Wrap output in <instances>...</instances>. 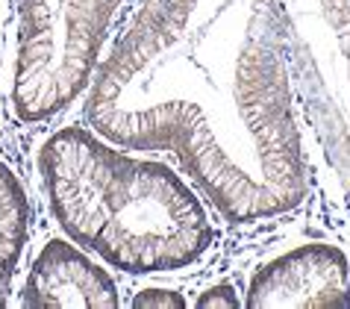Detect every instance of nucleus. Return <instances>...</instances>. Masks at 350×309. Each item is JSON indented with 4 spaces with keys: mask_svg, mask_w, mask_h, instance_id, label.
Instances as JSON below:
<instances>
[{
    "mask_svg": "<svg viewBox=\"0 0 350 309\" xmlns=\"http://www.w3.org/2000/svg\"><path fill=\"white\" fill-rule=\"evenodd\" d=\"M27 309H118L121 292L112 274L71 239H51L24 280Z\"/></svg>",
    "mask_w": 350,
    "mask_h": 309,
    "instance_id": "nucleus-6",
    "label": "nucleus"
},
{
    "mask_svg": "<svg viewBox=\"0 0 350 309\" xmlns=\"http://www.w3.org/2000/svg\"><path fill=\"white\" fill-rule=\"evenodd\" d=\"M271 3L318 150L350 198V0Z\"/></svg>",
    "mask_w": 350,
    "mask_h": 309,
    "instance_id": "nucleus-4",
    "label": "nucleus"
},
{
    "mask_svg": "<svg viewBox=\"0 0 350 309\" xmlns=\"http://www.w3.org/2000/svg\"><path fill=\"white\" fill-rule=\"evenodd\" d=\"M89 80L85 118L127 150H168L232 224L309 191L283 30L271 0H142Z\"/></svg>",
    "mask_w": 350,
    "mask_h": 309,
    "instance_id": "nucleus-1",
    "label": "nucleus"
},
{
    "mask_svg": "<svg viewBox=\"0 0 350 309\" xmlns=\"http://www.w3.org/2000/svg\"><path fill=\"white\" fill-rule=\"evenodd\" d=\"M194 306H198V309H239L241 301H239L236 286L215 283V286L203 288V292L198 295V301H194Z\"/></svg>",
    "mask_w": 350,
    "mask_h": 309,
    "instance_id": "nucleus-9",
    "label": "nucleus"
},
{
    "mask_svg": "<svg viewBox=\"0 0 350 309\" xmlns=\"http://www.w3.org/2000/svg\"><path fill=\"white\" fill-rule=\"evenodd\" d=\"M62 233L124 274H174L209 254V209L171 165L133 157L92 127H62L38 150Z\"/></svg>",
    "mask_w": 350,
    "mask_h": 309,
    "instance_id": "nucleus-2",
    "label": "nucleus"
},
{
    "mask_svg": "<svg viewBox=\"0 0 350 309\" xmlns=\"http://www.w3.org/2000/svg\"><path fill=\"white\" fill-rule=\"evenodd\" d=\"M124 0H12L9 106L44 121L89 89L97 53Z\"/></svg>",
    "mask_w": 350,
    "mask_h": 309,
    "instance_id": "nucleus-3",
    "label": "nucleus"
},
{
    "mask_svg": "<svg viewBox=\"0 0 350 309\" xmlns=\"http://www.w3.org/2000/svg\"><path fill=\"white\" fill-rule=\"evenodd\" d=\"M247 309H350V256L329 241H304L262 263Z\"/></svg>",
    "mask_w": 350,
    "mask_h": 309,
    "instance_id": "nucleus-5",
    "label": "nucleus"
},
{
    "mask_svg": "<svg viewBox=\"0 0 350 309\" xmlns=\"http://www.w3.org/2000/svg\"><path fill=\"white\" fill-rule=\"evenodd\" d=\"M30 239V200L18 174L0 159V306H6Z\"/></svg>",
    "mask_w": 350,
    "mask_h": 309,
    "instance_id": "nucleus-7",
    "label": "nucleus"
},
{
    "mask_svg": "<svg viewBox=\"0 0 350 309\" xmlns=\"http://www.w3.org/2000/svg\"><path fill=\"white\" fill-rule=\"evenodd\" d=\"M130 306L133 309H186L189 301L183 297V292H177V288L148 286V288H142V292L133 295Z\"/></svg>",
    "mask_w": 350,
    "mask_h": 309,
    "instance_id": "nucleus-8",
    "label": "nucleus"
}]
</instances>
